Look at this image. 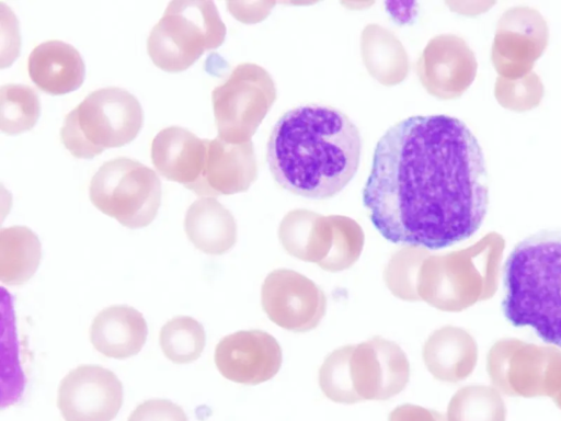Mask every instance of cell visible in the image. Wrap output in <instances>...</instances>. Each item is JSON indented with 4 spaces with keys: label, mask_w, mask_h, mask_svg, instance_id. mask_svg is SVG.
Here are the masks:
<instances>
[{
    "label": "cell",
    "mask_w": 561,
    "mask_h": 421,
    "mask_svg": "<svg viewBox=\"0 0 561 421\" xmlns=\"http://www.w3.org/2000/svg\"><path fill=\"white\" fill-rule=\"evenodd\" d=\"M363 203L393 243L443 249L473 236L489 206L484 153L471 129L445 115H414L378 140Z\"/></svg>",
    "instance_id": "obj_1"
},
{
    "label": "cell",
    "mask_w": 561,
    "mask_h": 421,
    "mask_svg": "<svg viewBox=\"0 0 561 421\" xmlns=\"http://www.w3.org/2000/svg\"><path fill=\"white\" fill-rule=\"evenodd\" d=\"M360 152V133L346 114L332 106L305 104L276 122L267 141L266 161L284 190L327 200L355 177Z\"/></svg>",
    "instance_id": "obj_2"
},
{
    "label": "cell",
    "mask_w": 561,
    "mask_h": 421,
    "mask_svg": "<svg viewBox=\"0 0 561 421\" xmlns=\"http://www.w3.org/2000/svg\"><path fill=\"white\" fill-rule=\"evenodd\" d=\"M502 310L514 327H529L561 348V229L520 240L503 268Z\"/></svg>",
    "instance_id": "obj_3"
},
{
    "label": "cell",
    "mask_w": 561,
    "mask_h": 421,
    "mask_svg": "<svg viewBox=\"0 0 561 421\" xmlns=\"http://www.w3.org/2000/svg\"><path fill=\"white\" fill-rule=\"evenodd\" d=\"M142 123L144 112L135 95L117 87L101 88L66 115L60 138L73 157L92 159L129 144Z\"/></svg>",
    "instance_id": "obj_4"
},
{
    "label": "cell",
    "mask_w": 561,
    "mask_h": 421,
    "mask_svg": "<svg viewBox=\"0 0 561 421\" xmlns=\"http://www.w3.org/2000/svg\"><path fill=\"white\" fill-rule=\"evenodd\" d=\"M226 26L213 1H171L147 38V53L163 71L181 72L219 47Z\"/></svg>",
    "instance_id": "obj_5"
},
{
    "label": "cell",
    "mask_w": 561,
    "mask_h": 421,
    "mask_svg": "<svg viewBox=\"0 0 561 421\" xmlns=\"http://www.w3.org/2000/svg\"><path fill=\"white\" fill-rule=\"evenodd\" d=\"M278 237L288 254L329 272L351 268L364 247V232L354 219L322 216L307 209L287 213L279 225Z\"/></svg>",
    "instance_id": "obj_6"
},
{
    "label": "cell",
    "mask_w": 561,
    "mask_h": 421,
    "mask_svg": "<svg viewBox=\"0 0 561 421\" xmlns=\"http://www.w3.org/2000/svg\"><path fill=\"white\" fill-rule=\"evenodd\" d=\"M161 195L157 173L126 157L104 162L89 187L90 201L99 210L131 229L151 224L161 205Z\"/></svg>",
    "instance_id": "obj_7"
},
{
    "label": "cell",
    "mask_w": 561,
    "mask_h": 421,
    "mask_svg": "<svg viewBox=\"0 0 561 421\" xmlns=\"http://www.w3.org/2000/svg\"><path fill=\"white\" fill-rule=\"evenodd\" d=\"M275 100V83L264 68L251 62L238 65L211 92L218 137L234 145L251 141Z\"/></svg>",
    "instance_id": "obj_8"
},
{
    "label": "cell",
    "mask_w": 561,
    "mask_h": 421,
    "mask_svg": "<svg viewBox=\"0 0 561 421\" xmlns=\"http://www.w3.org/2000/svg\"><path fill=\"white\" fill-rule=\"evenodd\" d=\"M548 42V24L539 11L523 5L506 10L497 21L491 48L499 77L516 80L533 72Z\"/></svg>",
    "instance_id": "obj_9"
},
{
    "label": "cell",
    "mask_w": 561,
    "mask_h": 421,
    "mask_svg": "<svg viewBox=\"0 0 561 421\" xmlns=\"http://www.w3.org/2000/svg\"><path fill=\"white\" fill-rule=\"evenodd\" d=\"M348 375L357 402L387 400L405 388L410 363L399 344L376 335L351 344Z\"/></svg>",
    "instance_id": "obj_10"
},
{
    "label": "cell",
    "mask_w": 561,
    "mask_h": 421,
    "mask_svg": "<svg viewBox=\"0 0 561 421\" xmlns=\"http://www.w3.org/2000/svg\"><path fill=\"white\" fill-rule=\"evenodd\" d=\"M261 304L271 321L293 332H308L319 326L327 311L324 292L307 276L277 269L265 277Z\"/></svg>",
    "instance_id": "obj_11"
},
{
    "label": "cell",
    "mask_w": 561,
    "mask_h": 421,
    "mask_svg": "<svg viewBox=\"0 0 561 421\" xmlns=\"http://www.w3.org/2000/svg\"><path fill=\"white\" fill-rule=\"evenodd\" d=\"M123 403L117 376L100 365H80L60 382L57 406L65 421H112Z\"/></svg>",
    "instance_id": "obj_12"
},
{
    "label": "cell",
    "mask_w": 561,
    "mask_h": 421,
    "mask_svg": "<svg viewBox=\"0 0 561 421\" xmlns=\"http://www.w3.org/2000/svg\"><path fill=\"white\" fill-rule=\"evenodd\" d=\"M478 62L467 42L455 34L428 41L416 61V73L425 90L440 100L461 96L474 81Z\"/></svg>",
    "instance_id": "obj_13"
},
{
    "label": "cell",
    "mask_w": 561,
    "mask_h": 421,
    "mask_svg": "<svg viewBox=\"0 0 561 421\" xmlns=\"http://www.w3.org/2000/svg\"><path fill=\"white\" fill-rule=\"evenodd\" d=\"M220 374L234 383L257 385L273 378L283 362L277 340L262 330H241L224 337L215 349Z\"/></svg>",
    "instance_id": "obj_14"
},
{
    "label": "cell",
    "mask_w": 561,
    "mask_h": 421,
    "mask_svg": "<svg viewBox=\"0 0 561 421\" xmlns=\"http://www.w3.org/2000/svg\"><path fill=\"white\" fill-rule=\"evenodd\" d=\"M470 254L471 249L428 255L420 270V299L445 311H459L473 304L478 294Z\"/></svg>",
    "instance_id": "obj_15"
},
{
    "label": "cell",
    "mask_w": 561,
    "mask_h": 421,
    "mask_svg": "<svg viewBox=\"0 0 561 421\" xmlns=\"http://www.w3.org/2000/svg\"><path fill=\"white\" fill-rule=\"evenodd\" d=\"M256 179V162L252 143L229 144L218 136L206 139L205 157L196 195L214 197L247 191Z\"/></svg>",
    "instance_id": "obj_16"
},
{
    "label": "cell",
    "mask_w": 561,
    "mask_h": 421,
    "mask_svg": "<svg viewBox=\"0 0 561 421\" xmlns=\"http://www.w3.org/2000/svg\"><path fill=\"white\" fill-rule=\"evenodd\" d=\"M206 139L180 126L161 129L151 144V161L167 180L188 190L199 179L204 162Z\"/></svg>",
    "instance_id": "obj_17"
},
{
    "label": "cell",
    "mask_w": 561,
    "mask_h": 421,
    "mask_svg": "<svg viewBox=\"0 0 561 421\" xmlns=\"http://www.w3.org/2000/svg\"><path fill=\"white\" fill-rule=\"evenodd\" d=\"M28 76L42 91L60 95L76 91L85 76V65L80 53L62 41H46L28 56Z\"/></svg>",
    "instance_id": "obj_18"
},
{
    "label": "cell",
    "mask_w": 561,
    "mask_h": 421,
    "mask_svg": "<svg viewBox=\"0 0 561 421\" xmlns=\"http://www.w3.org/2000/svg\"><path fill=\"white\" fill-rule=\"evenodd\" d=\"M148 328L144 316L133 307L115 305L101 310L90 328L92 345L101 354L127 359L142 349Z\"/></svg>",
    "instance_id": "obj_19"
},
{
    "label": "cell",
    "mask_w": 561,
    "mask_h": 421,
    "mask_svg": "<svg viewBox=\"0 0 561 421\" xmlns=\"http://www.w3.org/2000/svg\"><path fill=\"white\" fill-rule=\"evenodd\" d=\"M422 357L436 379L456 383L465 379L473 369L477 348L468 332L447 326L435 330L427 338Z\"/></svg>",
    "instance_id": "obj_20"
},
{
    "label": "cell",
    "mask_w": 561,
    "mask_h": 421,
    "mask_svg": "<svg viewBox=\"0 0 561 421\" xmlns=\"http://www.w3.org/2000/svg\"><path fill=\"white\" fill-rule=\"evenodd\" d=\"M184 228L195 248L207 254H222L237 241L232 214L214 197H201L190 205Z\"/></svg>",
    "instance_id": "obj_21"
},
{
    "label": "cell",
    "mask_w": 561,
    "mask_h": 421,
    "mask_svg": "<svg viewBox=\"0 0 561 421\" xmlns=\"http://www.w3.org/2000/svg\"><path fill=\"white\" fill-rule=\"evenodd\" d=\"M360 55L369 75L383 86L398 84L409 73V57L402 43L378 24H368L362 31Z\"/></svg>",
    "instance_id": "obj_22"
},
{
    "label": "cell",
    "mask_w": 561,
    "mask_h": 421,
    "mask_svg": "<svg viewBox=\"0 0 561 421\" xmlns=\"http://www.w3.org/2000/svg\"><path fill=\"white\" fill-rule=\"evenodd\" d=\"M42 258L37 235L25 226L0 230V280L7 285H21L36 272Z\"/></svg>",
    "instance_id": "obj_23"
},
{
    "label": "cell",
    "mask_w": 561,
    "mask_h": 421,
    "mask_svg": "<svg viewBox=\"0 0 561 421\" xmlns=\"http://www.w3.org/2000/svg\"><path fill=\"white\" fill-rule=\"evenodd\" d=\"M41 115L37 93L28 86L9 83L0 89V129L19 135L32 129Z\"/></svg>",
    "instance_id": "obj_24"
},
{
    "label": "cell",
    "mask_w": 561,
    "mask_h": 421,
    "mask_svg": "<svg viewBox=\"0 0 561 421\" xmlns=\"http://www.w3.org/2000/svg\"><path fill=\"white\" fill-rule=\"evenodd\" d=\"M160 346L173 363L186 364L197 360L206 343L204 327L194 318L178 316L160 330Z\"/></svg>",
    "instance_id": "obj_25"
},
{
    "label": "cell",
    "mask_w": 561,
    "mask_h": 421,
    "mask_svg": "<svg viewBox=\"0 0 561 421\" xmlns=\"http://www.w3.org/2000/svg\"><path fill=\"white\" fill-rule=\"evenodd\" d=\"M506 409L493 389L468 386L459 389L447 408L448 421H505Z\"/></svg>",
    "instance_id": "obj_26"
},
{
    "label": "cell",
    "mask_w": 561,
    "mask_h": 421,
    "mask_svg": "<svg viewBox=\"0 0 561 421\" xmlns=\"http://www.w3.org/2000/svg\"><path fill=\"white\" fill-rule=\"evenodd\" d=\"M430 253L420 247L407 246L390 258L383 281L393 296L407 301H420L417 293L420 270Z\"/></svg>",
    "instance_id": "obj_27"
},
{
    "label": "cell",
    "mask_w": 561,
    "mask_h": 421,
    "mask_svg": "<svg viewBox=\"0 0 561 421\" xmlns=\"http://www.w3.org/2000/svg\"><path fill=\"white\" fill-rule=\"evenodd\" d=\"M494 93L502 106L514 111H525L540 103L543 88L540 78L536 73L530 72L516 80L499 77L495 82Z\"/></svg>",
    "instance_id": "obj_28"
},
{
    "label": "cell",
    "mask_w": 561,
    "mask_h": 421,
    "mask_svg": "<svg viewBox=\"0 0 561 421\" xmlns=\"http://www.w3.org/2000/svg\"><path fill=\"white\" fill-rule=\"evenodd\" d=\"M127 421H188L184 410L168 399H149L138 405Z\"/></svg>",
    "instance_id": "obj_29"
},
{
    "label": "cell",
    "mask_w": 561,
    "mask_h": 421,
    "mask_svg": "<svg viewBox=\"0 0 561 421\" xmlns=\"http://www.w3.org/2000/svg\"><path fill=\"white\" fill-rule=\"evenodd\" d=\"M388 421H448L447 418L432 409L417 405L404 403L396 407L389 414Z\"/></svg>",
    "instance_id": "obj_30"
}]
</instances>
